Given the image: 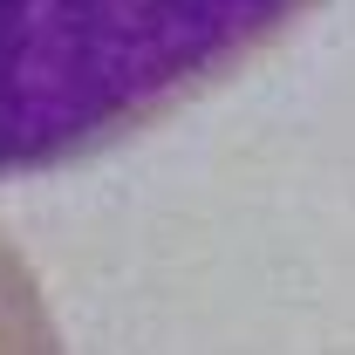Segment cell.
Returning <instances> with one entry per match:
<instances>
[{
  "mask_svg": "<svg viewBox=\"0 0 355 355\" xmlns=\"http://www.w3.org/2000/svg\"><path fill=\"white\" fill-rule=\"evenodd\" d=\"M294 0H0V164L103 144L110 123L260 42Z\"/></svg>",
  "mask_w": 355,
  "mask_h": 355,
  "instance_id": "1",
  "label": "cell"
}]
</instances>
